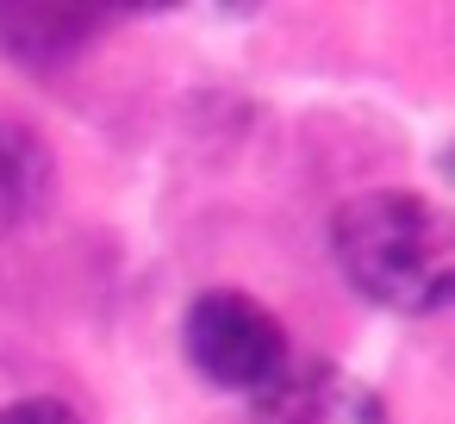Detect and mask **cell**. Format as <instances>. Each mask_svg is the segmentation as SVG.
<instances>
[{
  "label": "cell",
  "instance_id": "obj_5",
  "mask_svg": "<svg viewBox=\"0 0 455 424\" xmlns=\"http://www.w3.org/2000/svg\"><path fill=\"white\" fill-rule=\"evenodd\" d=\"M38 188H44V156H38V144H32L26 132H13V125H0V212L38 200Z\"/></svg>",
  "mask_w": 455,
  "mask_h": 424
},
{
  "label": "cell",
  "instance_id": "obj_8",
  "mask_svg": "<svg viewBox=\"0 0 455 424\" xmlns=\"http://www.w3.org/2000/svg\"><path fill=\"white\" fill-rule=\"evenodd\" d=\"M225 13H256V7H268V0H219Z\"/></svg>",
  "mask_w": 455,
  "mask_h": 424
},
{
  "label": "cell",
  "instance_id": "obj_3",
  "mask_svg": "<svg viewBox=\"0 0 455 424\" xmlns=\"http://www.w3.org/2000/svg\"><path fill=\"white\" fill-rule=\"evenodd\" d=\"M256 424H387V405L331 362H287L281 380L256 393Z\"/></svg>",
  "mask_w": 455,
  "mask_h": 424
},
{
  "label": "cell",
  "instance_id": "obj_1",
  "mask_svg": "<svg viewBox=\"0 0 455 424\" xmlns=\"http://www.w3.org/2000/svg\"><path fill=\"white\" fill-rule=\"evenodd\" d=\"M331 256L343 281L387 312H443L455 293V231L449 212L411 188H368L337 206Z\"/></svg>",
  "mask_w": 455,
  "mask_h": 424
},
{
  "label": "cell",
  "instance_id": "obj_2",
  "mask_svg": "<svg viewBox=\"0 0 455 424\" xmlns=\"http://www.w3.org/2000/svg\"><path fill=\"white\" fill-rule=\"evenodd\" d=\"M181 343H188V362H194L200 380H212L225 393H250V399L262 387H275L281 368L293 362L281 318L237 287L194 293L188 312H181Z\"/></svg>",
  "mask_w": 455,
  "mask_h": 424
},
{
  "label": "cell",
  "instance_id": "obj_7",
  "mask_svg": "<svg viewBox=\"0 0 455 424\" xmlns=\"http://www.w3.org/2000/svg\"><path fill=\"white\" fill-rule=\"evenodd\" d=\"M94 13H175L181 0H88Z\"/></svg>",
  "mask_w": 455,
  "mask_h": 424
},
{
  "label": "cell",
  "instance_id": "obj_4",
  "mask_svg": "<svg viewBox=\"0 0 455 424\" xmlns=\"http://www.w3.org/2000/svg\"><path fill=\"white\" fill-rule=\"evenodd\" d=\"M94 32L88 0H0V51H13L20 63H57L82 51Z\"/></svg>",
  "mask_w": 455,
  "mask_h": 424
},
{
  "label": "cell",
  "instance_id": "obj_6",
  "mask_svg": "<svg viewBox=\"0 0 455 424\" xmlns=\"http://www.w3.org/2000/svg\"><path fill=\"white\" fill-rule=\"evenodd\" d=\"M0 424H88V418L63 399H13V405H0Z\"/></svg>",
  "mask_w": 455,
  "mask_h": 424
}]
</instances>
